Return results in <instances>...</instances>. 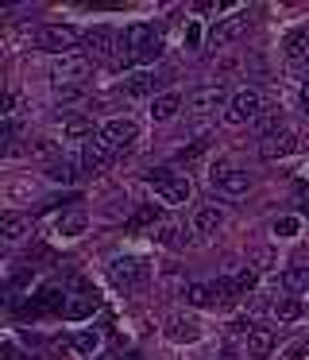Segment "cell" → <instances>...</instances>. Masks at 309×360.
Masks as SVG:
<instances>
[{
    "label": "cell",
    "instance_id": "4dcf8cb0",
    "mask_svg": "<svg viewBox=\"0 0 309 360\" xmlns=\"http://www.w3.org/2000/svg\"><path fill=\"white\" fill-rule=\"evenodd\" d=\"M301 221L298 217H278L275 221V236H282V240H290V236H298Z\"/></svg>",
    "mask_w": 309,
    "mask_h": 360
},
{
    "label": "cell",
    "instance_id": "5b68a950",
    "mask_svg": "<svg viewBox=\"0 0 309 360\" xmlns=\"http://www.w3.org/2000/svg\"><path fill=\"white\" fill-rule=\"evenodd\" d=\"M81 43V35H77V27L70 24H46L35 32V47L39 51H54V55H74V47Z\"/></svg>",
    "mask_w": 309,
    "mask_h": 360
},
{
    "label": "cell",
    "instance_id": "cb8c5ba5",
    "mask_svg": "<svg viewBox=\"0 0 309 360\" xmlns=\"http://www.w3.org/2000/svg\"><path fill=\"white\" fill-rule=\"evenodd\" d=\"M85 225H89V221H85V213H81V210L58 213V233H62V236H81V233H85Z\"/></svg>",
    "mask_w": 309,
    "mask_h": 360
},
{
    "label": "cell",
    "instance_id": "52a82bcc",
    "mask_svg": "<svg viewBox=\"0 0 309 360\" xmlns=\"http://www.w3.org/2000/svg\"><path fill=\"white\" fill-rule=\"evenodd\" d=\"M228 101L232 97L224 86H201L185 97V112H190V117H213L216 109H228Z\"/></svg>",
    "mask_w": 309,
    "mask_h": 360
},
{
    "label": "cell",
    "instance_id": "484cf974",
    "mask_svg": "<svg viewBox=\"0 0 309 360\" xmlns=\"http://www.w3.org/2000/svg\"><path fill=\"white\" fill-rule=\"evenodd\" d=\"M255 279H259V275L251 271V267H239L236 275H228V283H232V295H247V290H255Z\"/></svg>",
    "mask_w": 309,
    "mask_h": 360
},
{
    "label": "cell",
    "instance_id": "e575fe53",
    "mask_svg": "<svg viewBox=\"0 0 309 360\" xmlns=\"http://www.w3.org/2000/svg\"><path fill=\"white\" fill-rule=\"evenodd\" d=\"M301 109L309 112V78H305V86H301Z\"/></svg>",
    "mask_w": 309,
    "mask_h": 360
},
{
    "label": "cell",
    "instance_id": "ffe728a7",
    "mask_svg": "<svg viewBox=\"0 0 309 360\" xmlns=\"http://www.w3.org/2000/svg\"><path fill=\"white\" fill-rule=\"evenodd\" d=\"M112 155H116V151L108 148V143L100 140V136H93V140L85 143V151H81V163L89 167V171H100V167H105V163H108V159H112Z\"/></svg>",
    "mask_w": 309,
    "mask_h": 360
},
{
    "label": "cell",
    "instance_id": "4316f807",
    "mask_svg": "<svg viewBox=\"0 0 309 360\" xmlns=\"http://www.w3.org/2000/svg\"><path fill=\"white\" fill-rule=\"evenodd\" d=\"M185 298H190L193 306H216L213 283H193V287H185Z\"/></svg>",
    "mask_w": 309,
    "mask_h": 360
},
{
    "label": "cell",
    "instance_id": "7a4b0ae2",
    "mask_svg": "<svg viewBox=\"0 0 309 360\" xmlns=\"http://www.w3.org/2000/svg\"><path fill=\"white\" fill-rule=\"evenodd\" d=\"M124 47H128V58L136 66H151L162 55V35L151 24H131L128 35H124Z\"/></svg>",
    "mask_w": 309,
    "mask_h": 360
},
{
    "label": "cell",
    "instance_id": "3957f363",
    "mask_svg": "<svg viewBox=\"0 0 309 360\" xmlns=\"http://www.w3.org/2000/svg\"><path fill=\"white\" fill-rule=\"evenodd\" d=\"M85 51H89L93 63H120L124 55H128V47H124V35L116 32V27H89L85 32Z\"/></svg>",
    "mask_w": 309,
    "mask_h": 360
},
{
    "label": "cell",
    "instance_id": "d6986e66",
    "mask_svg": "<svg viewBox=\"0 0 309 360\" xmlns=\"http://www.w3.org/2000/svg\"><path fill=\"white\" fill-rule=\"evenodd\" d=\"M147 109H151V120H174L178 112L185 109V97H178V94H159L151 105H147Z\"/></svg>",
    "mask_w": 309,
    "mask_h": 360
},
{
    "label": "cell",
    "instance_id": "7402d4cb",
    "mask_svg": "<svg viewBox=\"0 0 309 360\" xmlns=\"http://www.w3.org/2000/svg\"><path fill=\"white\" fill-rule=\"evenodd\" d=\"M66 306V298H62L58 287H43L35 295V302H31V314H43V310H62Z\"/></svg>",
    "mask_w": 309,
    "mask_h": 360
},
{
    "label": "cell",
    "instance_id": "4fadbf2b",
    "mask_svg": "<svg viewBox=\"0 0 309 360\" xmlns=\"http://www.w3.org/2000/svg\"><path fill=\"white\" fill-rule=\"evenodd\" d=\"M247 32V12H236V16L221 20V24H213V32H209V43L213 47H224V43L239 39V35Z\"/></svg>",
    "mask_w": 309,
    "mask_h": 360
},
{
    "label": "cell",
    "instance_id": "9c48e42d",
    "mask_svg": "<svg viewBox=\"0 0 309 360\" xmlns=\"http://www.w3.org/2000/svg\"><path fill=\"white\" fill-rule=\"evenodd\" d=\"M174 78V70H154V74H136V78L124 82V97H131V101H143V97H159V89L166 86V82Z\"/></svg>",
    "mask_w": 309,
    "mask_h": 360
},
{
    "label": "cell",
    "instance_id": "8992f818",
    "mask_svg": "<svg viewBox=\"0 0 309 360\" xmlns=\"http://www.w3.org/2000/svg\"><path fill=\"white\" fill-rule=\"evenodd\" d=\"M147 275H151V267H147V259H139V256H120V259H112V264H108V279H112L120 290L143 287Z\"/></svg>",
    "mask_w": 309,
    "mask_h": 360
},
{
    "label": "cell",
    "instance_id": "ba28073f",
    "mask_svg": "<svg viewBox=\"0 0 309 360\" xmlns=\"http://www.w3.org/2000/svg\"><path fill=\"white\" fill-rule=\"evenodd\" d=\"M51 78H54V89L85 86V78H89V58H81V55H62L58 63H54Z\"/></svg>",
    "mask_w": 309,
    "mask_h": 360
},
{
    "label": "cell",
    "instance_id": "30bf717a",
    "mask_svg": "<svg viewBox=\"0 0 309 360\" xmlns=\"http://www.w3.org/2000/svg\"><path fill=\"white\" fill-rule=\"evenodd\" d=\"M209 182H213L216 190H224L228 198H236V194H247V186H251V179H247V171H239V167H213L209 171Z\"/></svg>",
    "mask_w": 309,
    "mask_h": 360
},
{
    "label": "cell",
    "instance_id": "f1b7e54d",
    "mask_svg": "<svg viewBox=\"0 0 309 360\" xmlns=\"http://www.w3.org/2000/svg\"><path fill=\"white\" fill-rule=\"evenodd\" d=\"M74 349L85 352V356H93V352L100 349V333H93V329H81V333L74 337Z\"/></svg>",
    "mask_w": 309,
    "mask_h": 360
},
{
    "label": "cell",
    "instance_id": "603a6c76",
    "mask_svg": "<svg viewBox=\"0 0 309 360\" xmlns=\"http://www.w3.org/2000/svg\"><path fill=\"white\" fill-rule=\"evenodd\" d=\"M301 310H305V306H301L298 298H278V302L270 306V314H275V321H282V326H290V321H298V318H301Z\"/></svg>",
    "mask_w": 309,
    "mask_h": 360
},
{
    "label": "cell",
    "instance_id": "d6a6232c",
    "mask_svg": "<svg viewBox=\"0 0 309 360\" xmlns=\"http://www.w3.org/2000/svg\"><path fill=\"white\" fill-rule=\"evenodd\" d=\"M27 151H31V155H39V159H51V155H54V143H51V140H35ZM51 163H54V159H51Z\"/></svg>",
    "mask_w": 309,
    "mask_h": 360
},
{
    "label": "cell",
    "instance_id": "ac0fdd59",
    "mask_svg": "<svg viewBox=\"0 0 309 360\" xmlns=\"http://www.w3.org/2000/svg\"><path fill=\"white\" fill-rule=\"evenodd\" d=\"M166 337H170V341H178V345L197 341V337H201V326H197L193 318H185V314H174V318L166 321Z\"/></svg>",
    "mask_w": 309,
    "mask_h": 360
},
{
    "label": "cell",
    "instance_id": "5bb4252c",
    "mask_svg": "<svg viewBox=\"0 0 309 360\" xmlns=\"http://www.w3.org/2000/svg\"><path fill=\"white\" fill-rule=\"evenodd\" d=\"M244 352L251 360H267L270 352H275V333H270L267 326H251V333L244 337Z\"/></svg>",
    "mask_w": 309,
    "mask_h": 360
},
{
    "label": "cell",
    "instance_id": "277c9868",
    "mask_svg": "<svg viewBox=\"0 0 309 360\" xmlns=\"http://www.w3.org/2000/svg\"><path fill=\"white\" fill-rule=\"evenodd\" d=\"M147 182H151L154 194H159L166 205H182V202H190V198H193V182L185 179V174L170 171V167H154V171L147 174Z\"/></svg>",
    "mask_w": 309,
    "mask_h": 360
},
{
    "label": "cell",
    "instance_id": "7c38bea8",
    "mask_svg": "<svg viewBox=\"0 0 309 360\" xmlns=\"http://www.w3.org/2000/svg\"><path fill=\"white\" fill-rule=\"evenodd\" d=\"M298 132L294 128H278L275 136H267V140H259V155L263 159H282V155H290V151H298Z\"/></svg>",
    "mask_w": 309,
    "mask_h": 360
},
{
    "label": "cell",
    "instance_id": "44dd1931",
    "mask_svg": "<svg viewBox=\"0 0 309 360\" xmlns=\"http://www.w3.org/2000/svg\"><path fill=\"white\" fill-rule=\"evenodd\" d=\"M27 229H31V217H23V213H4L0 217V236L4 240H23Z\"/></svg>",
    "mask_w": 309,
    "mask_h": 360
},
{
    "label": "cell",
    "instance_id": "e0dca14e",
    "mask_svg": "<svg viewBox=\"0 0 309 360\" xmlns=\"http://www.w3.org/2000/svg\"><path fill=\"white\" fill-rule=\"evenodd\" d=\"M224 210H216V205H201L197 213H193V229H197V236H213L224 229Z\"/></svg>",
    "mask_w": 309,
    "mask_h": 360
},
{
    "label": "cell",
    "instance_id": "9a60e30c",
    "mask_svg": "<svg viewBox=\"0 0 309 360\" xmlns=\"http://www.w3.org/2000/svg\"><path fill=\"white\" fill-rule=\"evenodd\" d=\"M282 58H286L290 66H298V70H301V66H309V32H301V27H298V32L286 35Z\"/></svg>",
    "mask_w": 309,
    "mask_h": 360
},
{
    "label": "cell",
    "instance_id": "8fae6325",
    "mask_svg": "<svg viewBox=\"0 0 309 360\" xmlns=\"http://www.w3.org/2000/svg\"><path fill=\"white\" fill-rule=\"evenodd\" d=\"M100 140L108 143L112 151H124L128 143H136V136H139V128H136V120H128V117H120V120H108L105 128H100Z\"/></svg>",
    "mask_w": 309,
    "mask_h": 360
},
{
    "label": "cell",
    "instance_id": "2e32d148",
    "mask_svg": "<svg viewBox=\"0 0 309 360\" xmlns=\"http://www.w3.org/2000/svg\"><path fill=\"white\" fill-rule=\"evenodd\" d=\"M93 310H97V295H93V290H74V295L66 298V306H62V318L77 321V318H89Z\"/></svg>",
    "mask_w": 309,
    "mask_h": 360
},
{
    "label": "cell",
    "instance_id": "f546056e",
    "mask_svg": "<svg viewBox=\"0 0 309 360\" xmlns=\"http://www.w3.org/2000/svg\"><path fill=\"white\" fill-rule=\"evenodd\" d=\"M66 136H70V140L93 136V124H89V120H81V117H70V120H66Z\"/></svg>",
    "mask_w": 309,
    "mask_h": 360
},
{
    "label": "cell",
    "instance_id": "d4e9b609",
    "mask_svg": "<svg viewBox=\"0 0 309 360\" xmlns=\"http://www.w3.org/2000/svg\"><path fill=\"white\" fill-rule=\"evenodd\" d=\"M46 179H51V182H62V186H70V182L77 179V171H74V163H66V159H54V163L46 167Z\"/></svg>",
    "mask_w": 309,
    "mask_h": 360
},
{
    "label": "cell",
    "instance_id": "836d02e7",
    "mask_svg": "<svg viewBox=\"0 0 309 360\" xmlns=\"http://www.w3.org/2000/svg\"><path fill=\"white\" fill-rule=\"evenodd\" d=\"M197 39H201V27L197 24H185V51H197L201 47Z\"/></svg>",
    "mask_w": 309,
    "mask_h": 360
},
{
    "label": "cell",
    "instance_id": "83f0119b",
    "mask_svg": "<svg viewBox=\"0 0 309 360\" xmlns=\"http://www.w3.org/2000/svg\"><path fill=\"white\" fill-rule=\"evenodd\" d=\"M282 287L286 290H309V267H290L282 275Z\"/></svg>",
    "mask_w": 309,
    "mask_h": 360
},
{
    "label": "cell",
    "instance_id": "6da1fadb",
    "mask_svg": "<svg viewBox=\"0 0 309 360\" xmlns=\"http://www.w3.org/2000/svg\"><path fill=\"white\" fill-rule=\"evenodd\" d=\"M270 112V105H267V97L259 94V89H239V94H232V101H228V109H224V124H232V128H244V124H251V120H263Z\"/></svg>",
    "mask_w": 309,
    "mask_h": 360
},
{
    "label": "cell",
    "instance_id": "1f68e13d",
    "mask_svg": "<svg viewBox=\"0 0 309 360\" xmlns=\"http://www.w3.org/2000/svg\"><path fill=\"white\" fill-rule=\"evenodd\" d=\"M154 221H159V210H154V205H143V210L128 221V229H143V225H154Z\"/></svg>",
    "mask_w": 309,
    "mask_h": 360
}]
</instances>
